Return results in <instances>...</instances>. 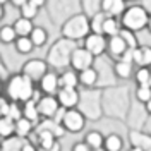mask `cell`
<instances>
[{
  "label": "cell",
  "instance_id": "obj_47",
  "mask_svg": "<svg viewBox=\"0 0 151 151\" xmlns=\"http://www.w3.org/2000/svg\"><path fill=\"white\" fill-rule=\"evenodd\" d=\"M125 2H136V0H125Z\"/></svg>",
  "mask_w": 151,
  "mask_h": 151
},
{
  "label": "cell",
  "instance_id": "obj_23",
  "mask_svg": "<svg viewBox=\"0 0 151 151\" xmlns=\"http://www.w3.org/2000/svg\"><path fill=\"white\" fill-rule=\"evenodd\" d=\"M12 26H14V29H16V35H17V36H29L31 31H33V28H35V22L19 16V17L14 21Z\"/></svg>",
  "mask_w": 151,
  "mask_h": 151
},
{
  "label": "cell",
  "instance_id": "obj_43",
  "mask_svg": "<svg viewBox=\"0 0 151 151\" xmlns=\"http://www.w3.org/2000/svg\"><path fill=\"white\" fill-rule=\"evenodd\" d=\"M4 91V81H2V76H0V94Z\"/></svg>",
  "mask_w": 151,
  "mask_h": 151
},
{
  "label": "cell",
  "instance_id": "obj_4",
  "mask_svg": "<svg viewBox=\"0 0 151 151\" xmlns=\"http://www.w3.org/2000/svg\"><path fill=\"white\" fill-rule=\"evenodd\" d=\"M148 21H150V12L142 5H131V7H125L124 14L120 16V26L132 33H137L146 29Z\"/></svg>",
  "mask_w": 151,
  "mask_h": 151
},
{
  "label": "cell",
  "instance_id": "obj_17",
  "mask_svg": "<svg viewBox=\"0 0 151 151\" xmlns=\"http://www.w3.org/2000/svg\"><path fill=\"white\" fill-rule=\"evenodd\" d=\"M26 141L28 139L19 137L16 134L10 137H5V139H0V151H21Z\"/></svg>",
  "mask_w": 151,
  "mask_h": 151
},
{
  "label": "cell",
  "instance_id": "obj_12",
  "mask_svg": "<svg viewBox=\"0 0 151 151\" xmlns=\"http://www.w3.org/2000/svg\"><path fill=\"white\" fill-rule=\"evenodd\" d=\"M127 43H125V40H124L120 35H117V36H112V38H106V53L112 57V58H120V57L125 53V50H127Z\"/></svg>",
  "mask_w": 151,
  "mask_h": 151
},
{
  "label": "cell",
  "instance_id": "obj_15",
  "mask_svg": "<svg viewBox=\"0 0 151 151\" xmlns=\"http://www.w3.org/2000/svg\"><path fill=\"white\" fill-rule=\"evenodd\" d=\"M134 65L137 67H151V47L150 45H139L132 52Z\"/></svg>",
  "mask_w": 151,
  "mask_h": 151
},
{
  "label": "cell",
  "instance_id": "obj_22",
  "mask_svg": "<svg viewBox=\"0 0 151 151\" xmlns=\"http://www.w3.org/2000/svg\"><path fill=\"white\" fill-rule=\"evenodd\" d=\"M29 40L33 41L35 48L45 47L47 41H48V31L43 28V26H35L33 31H31V35H29Z\"/></svg>",
  "mask_w": 151,
  "mask_h": 151
},
{
  "label": "cell",
  "instance_id": "obj_14",
  "mask_svg": "<svg viewBox=\"0 0 151 151\" xmlns=\"http://www.w3.org/2000/svg\"><path fill=\"white\" fill-rule=\"evenodd\" d=\"M77 74H79V86H83L86 89L94 88V86L98 84V81H100V72H98V69L94 65L88 67V69L77 72Z\"/></svg>",
  "mask_w": 151,
  "mask_h": 151
},
{
  "label": "cell",
  "instance_id": "obj_36",
  "mask_svg": "<svg viewBox=\"0 0 151 151\" xmlns=\"http://www.w3.org/2000/svg\"><path fill=\"white\" fill-rule=\"evenodd\" d=\"M29 4H33L35 7H38V9H43L45 5L48 4V0H28Z\"/></svg>",
  "mask_w": 151,
  "mask_h": 151
},
{
  "label": "cell",
  "instance_id": "obj_31",
  "mask_svg": "<svg viewBox=\"0 0 151 151\" xmlns=\"http://www.w3.org/2000/svg\"><path fill=\"white\" fill-rule=\"evenodd\" d=\"M136 100L141 103H148L151 100V86H137L136 88Z\"/></svg>",
  "mask_w": 151,
  "mask_h": 151
},
{
  "label": "cell",
  "instance_id": "obj_28",
  "mask_svg": "<svg viewBox=\"0 0 151 151\" xmlns=\"http://www.w3.org/2000/svg\"><path fill=\"white\" fill-rule=\"evenodd\" d=\"M16 40H17V35H16V29L12 24L0 26V43L2 45H14Z\"/></svg>",
  "mask_w": 151,
  "mask_h": 151
},
{
  "label": "cell",
  "instance_id": "obj_10",
  "mask_svg": "<svg viewBox=\"0 0 151 151\" xmlns=\"http://www.w3.org/2000/svg\"><path fill=\"white\" fill-rule=\"evenodd\" d=\"M55 96H57V101L60 105V108H64V110L77 108L79 100H81V93H79L77 88H60Z\"/></svg>",
  "mask_w": 151,
  "mask_h": 151
},
{
  "label": "cell",
  "instance_id": "obj_6",
  "mask_svg": "<svg viewBox=\"0 0 151 151\" xmlns=\"http://www.w3.org/2000/svg\"><path fill=\"white\" fill-rule=\"evenodd\" d=\"M48 70H50V65L47 64V60H43V58H29V60H26V62L22 64V67H21L19 72H22V74L26 76V77H29L35 84H38L40 79L47 74Z\"/></svg>",
  "mask_w": 151,
  "mask_h": 151
},
{
  "label": "cell",
  "instance_id": "obj_42",
  "mask_svg": "<svg viewBox=\"0 0 151 151\" xmlns=\"http://www.w3.org/2000/svg\"><path fill=\"white\" fill-rule=\"evenodd\" d=\"M146 29L151 33V14H150V21H148V26H146Z\"/></svg>",
  "mask_w": 151,
  "mask_h": 151
},
{
  "label": "cell",
  "instance_id": "obj_1",
  "mask_svg": "<svg viewBox=\"0 0 151 151\" xmlns=\"http://www.w3.org/2000/svg\"><path fill=\"white\" fill-rule=\"evenodd\" d=\"M4 93L5 98L12 103H26L29 100H38L41 93L38 86L22 72H14L9 74V77L4 83Z\"/></svg>",
  "mask_w": 151,
  "mask_h": 151
},
{
  "label": "cell",
  "instance_id": "obj_45",
  "mask_svg": "<svg viewBox=\"0 0 151 151\" xmlns=\"http://www.w3.org/2000/svg\"><path fill=\"white\" fill-rule=\"evenodd\" d=\"M2 70H5V67L2 65V62H0V72H2ZM0 76H2V74H0Z\"/></svg>",
  "mask_w": 151,
  "mask_h": 151
},
{
  "label": "cell",
  "instance_id": "obj_5",
  "mask_svg": "<svg viewBox=\"0 0 151 151\" xmlns=\"http://www.w3.org/2000/svg\"><path fill=\"white\" fill-rule=\"evenodd\" d=\"M60 124L65 129V132H69V134H79V132L84 131V127H86V117L79 108L64 110Z\"/></svg>",
  "mask_w": 151,
  "mask_h": 151
},
{
  "label": "cell",
  "instance_id": "obj_18",
  "mask_svg": "<svg viewBox=\"0 0 151 151\" xmlns=\"http://www.w3.org/2000/svg\"><path fill=\"white\" fill-rule=\"evenodd\" d=\"M35 127H36V124H33L31 120L24 119V117H19L16 120V136L28 139L29 136L35 132Z\"/></svg>",
  "mask_w": 151,
  "mask_h": 151
},
{
  "label": "cell",
  "instance_id": "obj_30",
  "mask_svg": "<svg viewBox=\"0 0 151 151\" xmlns=\"http://www.w3.org/2000/svg\"><path fill=\"white\" fill-rule=\"evenodd\" d=\"M19 14H21V17L29 19V21H35V17H38V14H40V9L35 7L33 4L26 2L22 7H19Z\"/></svg>",
  "mask_w": 151,
  "mask_h": 151
},
{
  "label": "cell",
  "instance_id": "obj_46",
  "mask_svg": "<svg viewBox=\"0 0 151 151\" xmlns=\"http://www.w3.org/2000/svg\"><path fill=\"white\" fill-rule=\"evenodd\" d=\"M93 151H105L103 148H100V150H93Z\"/></svg>",
  "mask_w": 151,
  "mask_h": 151
},
{
  "label": "cell",
  "instance_id": "obj_7",
  "mask_svg": "<svg viewBox=\"0 0 151 151\" xmlns=\"http://www.w3.org/2000/svg\"><path fill=\"white\" fill-rule=\"evenodd\" d=\"M36 105L41 119H55V115L60 112V105L53 94H41L36 100Z\"/></svg>",
  "mask_w": 151,
  "mask_h": 151
},
{
  "label": "cell",
  "instance_id": "obj_19",
  "mask_svg": "<svg viewBox=\"0 0 151 151\" xmlns=\"http://www.w3.org/2000/svg\"><path fill=\"white\" fill-rule=\"evenodd\" d=\"M120 29H122V26H120V21L117 17H105L103 21V28H101V35L106 38H112V36H117L119 33H120Z\"/></svg>",
  "mask_w": 151,
  "mask_h": 151
},
{
  "label": "cell",
  "instance_id": "obj_27",
  "mask_svg": "<svg viewBox=\"0 0 151 151\" xmlns=\"http://www.w3.org/2000/svg\"><path fill=\"white\" fill-rule=\"evenodd\" d=\"M103 141H105V136L100 131H89L84 136V142L91 148V150H100V148H103Z\"/></svg>",
  "mask_w": 151,
  "mask_h": 151
},
{
  "label": "cell",
  "instance_id": "obj_37",
  "mask_svg": "<svg viewBox=\"0 0 151 151\" xmlns=\"http://www.w3.org/2000/svg\"><path fill=\"white\" fill-rule=\"evenodd\" d=\"M38 151H62V144H60V141H57L52 148H47V150H38Z\"/></svg>",
  "mask_w": 151,
  "mask_h": 151
},
{
  "label": "cell",
  "instance_id": "obj_16",
  "mask_svg": "<svg viewBox=\"0 0 151 151\" xmlns=\"http://www.w3.org/2000/svg\"><path fill=\"white\" fill-rule=\"evenodd\" d=\"M58 84L60 88H79V74L74 69L67 67L58 74Z\"/></svg>",
  "mask_w": 151,
  "mask_h": 151
},
{
  "label": "cell",
  "instance_id": "obj_21",
  "mask_svg": "<svg viewBox=\"0 0 151 151\" xmlns=\"http://www.w3.org/2000/svg\"><path fill=\"white\" fill-rule=\"evenodd\" d=\"M21 106H22V117H24V119L31 120L33 124H38L41 120V117H40V113H38L36 100H29L26 103H22Z\"/></svg>",
  "mask_w": 151,
  "mask_h": 151
},
{
  "label": "cell",
  "instance_id": "obj_25",
  "mask_svg": "<svg viewBox=\"0 0 151 151\" xmlns=\"http://www.w3.org/2000/svg\"><path fill=\"white\" fill-rule=\"evenodd\" d=\"M103 150L105 151H122L124 150V139L119 134H108L105 136L103 141Z\"/></svg>",
  "mask_w": 151,
  "mask_h": 151
},
{
  "label": "cell",
  "instance_id": "obj_3",
  "mask_svg": "<svg viewBox=\"0 0 151 151\" xmlns=\"http://www.w3.org/2000/svg\"><path fill=\"white\" fill-rule=\"evenodd\" d=\"M77 47L76 41H70L67 38H60L50 47L47 55V64L52 69H67L70 65V55L74 52V48Z\"/></svg>",
  "mask_w": 151,
  "mask_h": 151
},
{
  "label": "cell",
  "instance_id": "obj_9",
  "mask_svg": "<svg viewBox=\"0 0 151 151\" xmlns=\"http://www.w3.org/2000/svg\"><path fill=\"white\" fill-rule=\"evenodd\" d=\"M83 47L94 57H101L103 53H106V36L98 35V33H89L88 36L83 40Z\"/></svg>",
  "mask_w": 151,
  "mask_h": 151
},
{
  "label": "cell",
  "instance_id": "obj_26",
  "mask_svg": "<svg viewBox=\"0 0 151 151\" xmlns=\"http://www.w3.org/2000/svg\"><path fill=\"white\" fill-rule=\"evenodd\" d=\"M14 50L19 55H29V53H33L35 45L29 40V36H17V40L14 41Z\"/></svg>",
  "mask_w": 151,
  "mask_h": 151
},
{
  "label": "cell",
  "instance_id": "obj_11",
  "mask_svg": "<svg viewBox=\"0 0 151 151\" xmlns=\"http://www.w3.org/2000/svg\"><path fill=\"white\" fill-rule=\"evenodd\" d=\"M38 89L41 94H53L55 96L57 91L60 89V84H58V74L55 70H48L47 74L43 76L38 83Z\"/></svg>",
  "mask_w": 151,
  "mask_h": 151
},
{
  "label": "cell",
  "instance_id": "obj_20",
  "mask_svg": "<svg viewBox=\"0 0 151 151\" xmlns=\"http://www.w3.org/2000/svg\"><path fill=\"white\" fill-rule=\"evenodd\" d=\"M113 74L119 79H131L134 74V64L124 62V60H117L113 64Z\"/></svg>",
  "mask_w": 151,
  "mask_h": 151
},
{
  "label": "cell",
  "instance_id": "obj_39",
  "mask_svg": "<svg viewBox=\"0 0 151 151\" xmlns=\"http://www.w3.org/2000/svg\"><path fill=\"white\" fill-rule=\"evenodd\" d=\"M4 17H5V5L0 4V22H2V19Z\"/></svg>",
  "mask_w": 151,
  "mask_h": 151
},
{
  "label": "cell",
  "instance_id": "obj_44",
  "mask_svg": "<svg viewBox=\"0 0 151 151\" xmlns=\"http://www.w3.org/2000/svg\"><path fill=\"white\" fill-rule=\"evenodd\" d=\"M10 0H0V4H2V5H5V4H9Z\"/></svg>",
  "mask_w": 151,
  "mask_h": 151
},
{
  "label": "cell",
  "instance_id": "obj_29",
  "mask_svg": "<svg viewBox=\"0 0 151 151\" xmlns=\"http://www.w3.org/2000/svg\"><path fill=\"white\" fill-rule=\"evenodd\" d=\"M134 79L137 86H151V67H137L134 72Z\"/></svg>",
  "mask_w": 151,
  "mask_h": 151
},
{
  "label": "cell",
  "instance_id": "obj_40",
  "mask_svg": "<svg viewBox=\"0 0 151 151\" xmlns=\"http://www.w3.org/2000/svg\"><path fill=\"white\" fill-rule=\"evenodd\" d=\"M144 108H146V112H148V113L151 115V100L148 101V103H144Z\"/></svg>",
  "mask_w": 151,
  "mask_h": 151
},
{
  "label": "cell",
  "instance_id": "obj_33",
  "mask_svg": "<svg viewBox=\"0 0 151 151\" xmlns=\"http://www.w3.org/2000/svg\"><path fill=\"white\" fill-rule=\"evenodd\" d=\"M9 106H10V101L5 98V96L0 94V117H4V115L9 113Z\"/></svg>",
  "mask_w": 151,
  "mask_h": 151
},
{
  "label": "cell",
  "instance_id": "obj_38",
  "mask_svg": "<svg viewBox=\"0 0 151 151\" xmlns=\"http://www.w3.org/2000/svg\"><path fill=\"white\" fill-rule=\"evenodd\" d=\"M26 2H28V0H10V4H12L14 7H17V9H19V7H22Z\"/></svg>",
  "mask_w": 151,
  "mask_h": 151
},
{
  "label": "cell",
  "instance_id": "obj_35",
  "mask_svg": "<svg viewBox=\"0 0 151 151\" xmlns=\"http://www.w3.org/2000/svg\"><path fill=\"white\" fill-rule=\"evenodd\" d=\"M21 151H38V148H36V144L31 141V139H28V141L24 142V146H22V150Z\"/></svg>",
  "mask_w": 151,
  "mask_h": 151
},
{
  "label": "cell",
  "instance_id": "obj_32",
  "mask_svg": "<svg viewBox=\"0 0 151 151\" xmlns=\"http://www.w3.org/2000/svg\"><path fill=\"white\" fill-rule=\"evenodd\" d=\"M120 36L125 40V43H127V47L129 48H136L139 47V43H137V40H136V36H134V33L132 31H129V29H120V33H119Z\"/></svg>",
  "mask_w": 151,
  "mask_h": 151
},
{
  "label": "cell",
  "instance_id": "obj_13",
  "mask_svg": "<svg viewBox=\"0 0 151 151\" xmlns=\"http://www.w3.org/2000/svg\"><path fill=\"white\" fill-rule=\"evenodd\" d=\"M100 10L108 17H120L125 10V0H101Z\"/></svg>",
  "mask_w": 151,
  "mask_h": 151
},
{
  "label": "cell",
  "instance_id": "obj_8",
  "mask_svg": "<svg viewBox=\"0 0 151 151\" xmlns=\"http://www.w3.org/2000/svg\"><path fill=\"white\" fill-rule=\"evenodd\" d=\"M94 58L84 47H76L72 55H70V69H74L76 72H81L88 67H93L94 65Z\"/></svg>",
  "mask_w": 151,
  "mask_h": 151
},
{
  "label": "cell",
  "instance_id": "obj_34",
  "mask_svg": "<svg viewBox=\"0 0 151 151\" xmlns=\"http://www.w3.org/2000/svg\"><path fill=\"white\" fill-rule=\"evenodd\" d=\"M70 151H93V150H91L84 141H79V142H76L74 146H72V150Z\"/></svg>",
  "mask_w": 151,
  "mask_h": 151
},
{
  "label": "cell",
  "instance_id": "obj_41",
  "mask_svg": "<svg viewBox=\"0 0 151 151\" xmlns=\"http://www.w3.org/2000/svg\"><path fill=\"white\" fill-rule=\"evenodd\" d=\"M129 151H144V150H142V148H137V146H131Z\"/></svg>",
  "mask_w": 151,
  "mask_h": 151
},
{
  "label": "cell",
  "instance_id": "obj_24",
  "mask_svg": "<svg viewBox=\"0 0 151 151\" xmlns=\"http://www.w3.org/2000/svg\"><path fill=\"white\" fill-rule=\"evenodd\" d=\"M16 134V120L10 119L9 115L0 117V139H5Z\"/></svg>",
  "mask_w": 151,
  "mask_h": 151
},
{
  "label": "cell",
  "instance_id": "obj_2",
  "mask_svg": "<svg viewBox=\"0 0 151 151\" xmlns=\"http://www.w3.org/2000/svg\"><path fill=\"white\" fill-rule=\"evenodd\" d=\"M62 38H67L70 41H81L84 40L89 33H91V26H89V16H86L84 12L79 14H72L70 17H67L62 22L60 28Z\"/></svg>",
  "mask_w": 151,
  "mask_h": 151
}]
</instances>
